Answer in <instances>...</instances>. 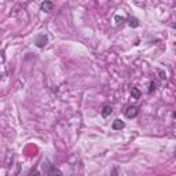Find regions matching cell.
<instances>
[{"mask_svg": "<svg viewBox=\"0 0 176 176\" xmlns=\"http://www.w3.org/2000/svg\"><path fill=\"white\" fill-rule=\"evenodd\" d=\"M45 169H47V175L48 176H63V173L61 172L55 165L50 164L48 161H45Z\"/></svg>", "mask_w": 176, "mask_h": 176, "instance_id": "obj_1", "label": "cell"}, {"mask_svg": "<svg viewBox=\"0 0 176 176\" xmlns=\"http://www.w3.org/2000/svg\"><path fill=\"white\" fill-rule=\"evenodd\" d=\"M36 45L39 48H43V47H45L47 45V43H48V37L45 36V35H39V36L36 37Z\"/></svg>", "mask_w": 176, "mask_h": 176, "instance_id": "obj_2", "label": "cell"}, {"mask_svg": "<svg viewBox=\"0 0 176 176\" xmlns=\"http://www.w3.org/2000/svg\"><path fill=\"white\" fill-rule=\"evenodd\" d=\"M138 108L136 106H129L128 109L125 110V116L128 117V118H135V117L138 116Z\"/></svg>", "mask_w": 176, "mask_h": 176, "instance_id": "obj_3", "label": "cell"}, {"mask_svg": "<svg viewBox=\"0 0 176 176\" xmlns=\"http://www.w3.org/2000/svg\"><path fill=\"white\" fill-rule=\"evenodd\" d=\"M111 111H113V108H111L109 103H106V105H103V106H102L101 114H102V117H109L111 114Z\"/></svg>", "mask_w": 176, "mask_h": 176, "instance_id": "obj_4", "label": "cell"}, {"mask_svg": "<svg viewBox=\"0 0 176 176\" xmlns=\"http://www.w3.org/2000/svg\"><path fill=\"white\" fill-rule=\"evenodd\" d=\"M40 8H42L43 11L50 12V11H52V8H54V3H52V2H44V3L40 4Z\"/></svg>", "mask_w": 176, "mask_h": 176, "instance_id": "obj_5", "label": "cell"}, {"mask_svg": "<svg viewBox=\"0 0 176 176\" xmlns=\"http://www.w3.org/2000/svg\"><path fill=\"white\" fill-rule=\"evenodd\" d=\"M124 127H125L124 121H121V120H114V121H113V125H111V128L116 129V131H118V129H122Z\"/></svg>", "mask_w": 176, "mask_h": 176, "instance_id": "obj_6", "label": "cell"}, {"mask_svg": "<svg viewBox=\"0 0 176 176\" xmlns=\"http://www.w3.org/2000/svg\"><path fill=\"white\" fill-rule=\"evenodd\" d=\"M131 95H132V98H134V99H139L140 98V91L138 90L136 87H134V88L131 90Z\"/></svg>", "mask_w": 176, "mask_h": 176, "instance_id": "obj_7", "label": "cell"}, {"mask_svg": "<svg viewBox=\"0 0 176 176\" xmlns=\"http://www.w3.org/2000/svg\"><path fill=\"white\" fill-rule=\"evenodd\" d=\"M129 26H131V28H138V26H139V21H138L136 18H131V19H129Z\"/></svg>", "mask_w": 176, "mask_h": 176, "instance_id": "obj_8", "label": "cell"}, {"mask_svg": "<svg viewBox=\"0 0 176 176\" xmlns=\"http://www.w3.org/2000/svg\"><path fill=\"white\" fill-rule=\"evenodd\" d=\"M26 176H40V172L36 169V168H33V169H30L29 172L26 173Z\"/></svg>", "mask_w": 176, "mask_h": 176, "instance_id": "obj_9", "label": "cell"}, {"mask_svg": "<svg viewBox=\"0 0 176 176\" xmlns=\"http://www.w3.org/2000/svg\"><path fill=\"white\" fill-rule=\"evenodd\" d=\"M153 91H155V83H154V81H150V88H149V92L151 94Z\"/></svg>", "mask_w": 176, "mask_h": 176, "instance_id": "obj_10", "label": "cell"}, {"mask_svg": "<svg viewBox=\"0 0 176 176\" xmlns=\"http://www.w3.org/2000/svg\"><path fill=\"white\" fill-rule=\"evenodd\" d=\"M110 176H118V169H117V168H113V169H111Z\"/></svg>", "mask_w": 176, "mask_h": 176, "instance_id": "obj_11", "label": "cell"}, {"mask_svg": "<svg viewBox=\"0 0 176 176\" xmlns=\"http://www.w3.org/2000/svg\"><path fill=\"white\" fill-rule=\"evenodd\" d=\"M160 76H161V78H165V73L162 70H160Z\"/></svg>", "mask_w": 176, "mask_h": 176, "instance_id": "obj_12", "label": "cell"}, {"mask_svg": "<svg viewBox=\"0 0 176 176\" xmlns=\"http://www.w3.org/2000/svg\"><path fill=\"white\" fill-rule=\"evenodd\" d=\"M172 28H173V29H176V24H173V25H172Z\"/></svg>", "mask_w": 176, "mask_h": 176, "instance_id": "obj_13", "label": "cell"}]
</instances>
